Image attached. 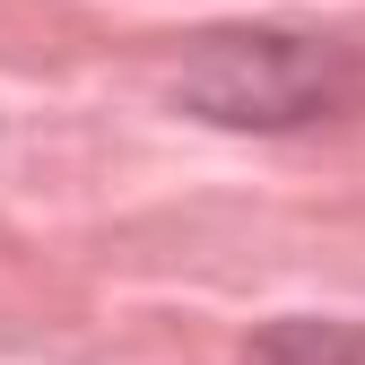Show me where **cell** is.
<instances>
[{
    "label": "cell",
    "mask_w": 365,
    "mask_h": 365,
    "mask_svg": "<svg viewBox=\"0 0 365 365\" xmlns=\"http://www.w3.org/2000/svg\"><path fill=\"white\" fill-rule=\"evenodd\" d=\"M356 53L322 35H287V26H226L200 35L174 70V105L200 113L217 130H304L356 105Z\"/></svg>",
    "instance_id": "obj_1"
},
{
    "label": "cell",
    "mask_w": 365,
    "mask_h": 365,
    "mask_svg": "<svg viewBox=\"0 0 365 365\" xmlns=\"http://www.w3.org/2000/svg\"><path fill=\"white\" fill-rule=\"evenodd\" d=\"M252 365H365V331L356 322H313V313H296V322H269L252 339Z\"/></svg>",
    "instance_id": "obj_2"
}]
</instances>
